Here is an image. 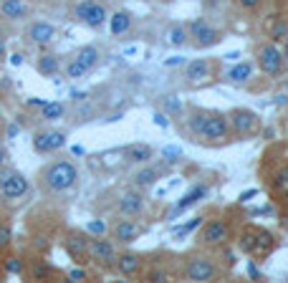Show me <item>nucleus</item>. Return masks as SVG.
I'll return each mask as SVG.
<instances>
[{
  "label": "nucleus",
  "mask_w": 288,
  "mask_h": 283,
  "mask_svg": "<svg viewBox=\"0 0 288 283\" xmlns=\"http://www.w3.org/2000/svg\"><path fill=\"white\" fill-rule=\"evenodd\" d=\"M139 233H142V228H139L134 220H119V223L114 225V240L121 243V246H127V243L137 240Z\"/></svg>",
  "instance_id": "obj_13"
},
{
  "label": "nucleus",
  "mask_w": 288,
  "mask_h": 283,
  "mask_svg": "<svg viewBox=\"0 0 288 283\" xmlns=\"http://www.w3.org/2000/svg\"><path fill=\"white\" fill-rule=\"evenodd\" d=\"M51 273H53L51 263L38 261V263H33V266H30V278H33V281H46V278H51Z\"/></svg>",
  "instance_id": "obj_28"
},
{
  "label": "nucleus",
  "mask_w": 288,
  "mask_h": 283,
  "mask_svg": "<svg viewBox=\"0 0 288 283\" xmlns=\"http://www.w3.org/2000/svg\"><path fill=\"white\" fill-rule=\"evenodd\" d=\"M127 159L137 162V165H147V162L152 159V147L149 144H132L127 149Z\"/></svg>",
  "instance_id": "obj_22"
},
{
  "label": "nucleus",
  "mask_w": 288,
  "mask_h": 283,
  "mask_svg": "<svg viewBox=\"0 0 288 283\" xmlns=\"http://www.w3.org/2000/svg\"><path fill=\"white\" fill-rule=\"evenodd\" d=\"M205 195H208V187H205V185H195L190 192H185V195L180 197V202H177L175 210H172V218H177L180 213H185L190 205H195V202H197V200H202Z\"/></svg>",
  "instance_id": "obj_16"
},
{
  "label": "nucleus",
  "mask_w": 288,
  "mask_h": 283,
  "mask_svg": "<svg viewBox=\"0 0 288 283\" xmlns=\"http://www.w3.org/2000/svg\"><path fill=\"white\" fill-rule=\"evenodd\" d=\"M228 124L235 134L245 137V134H253L261 121H258V114H253L251 109H235V111L228 114Z\"/></svg>",
  "instance_id": "obj_6"
},
{
  "label": "nucleus",
  "mask_w": 288,
  "mask_h": 283,
  "mask_svg": "<svg viewBox=\"0 0 288 283\" xmlns=\"http://www.w3.org/2000/svg\"><path fill=\"white\" fill-rule=\"evenodd\" d=\"M63 144H66V134L63 132H40L33 139V149L35 152H53V149H61Z\"/></svg>",
  "instance_id": "obj_12"
},
{
  "label": "nucleus",
  "mask_w": 288,
  "mask_h": 283,
  "mask_svg": "<svg viewBox=\"0 0 288 283\" xmlns=\"http://www.w3.org/2000/svg\"><path fill=\"white\" fill-rule=\"evenodd\" d=\"M164 35H167V43L170 46H185L187 43V38H190V33H187V28L185 25H172V28H167V33H164Z\"/></svg>",
  "instance_id": "obj_25"
},
{
  "label": "nucleus",
  "mask_w": 288,
  "mask_h": 283,
  "mask_svg": "<svg viewBox=\"0 0 288 283\" xmlns=\"http://www.w3.org/2000/svg\"><path fill=\"white\" fill-rule=\"evenodd\" d=\"M202 220H205V218H195L192 223H187V225H182V228H175V235H187V233L197 230V228L202 225Z\"/></svg>",
  "instance_id": "obj_38"
},
{
  "label": "nucleus",
  "mask_w": 288,
  "mask_h": 283,
  "mask_svg": "<svg viewBox=\"0 0 288 283\" xmlns=\"http://www.w3.org/2000/svg\"><path fill=\"white\" fill-rule=\"evenodd\" d=\"M286 35H288V20H283V18H278V20H273L271 25H268V38L273 40H286Z\"/></svg>",
  "instance_id": "obj_27"
},
{
  "label": "nucleus",
  "mask_w": 288,
  "mask_h": 283,
  "mask_svg": "<svg viewBox=\"0 0 288 283\" xmlns=\"http://www.w3.org/2000/svg\"><path fill=\"white\" fill-rule=\"evenodd\" d=\"M25 13H28V5L23 0H3V3H0V15L3 18L20 20V18H25Z\"/></svg>",
  "instance_id": "obj_19"
},
{
  "label": "nucleus",
  "mask_w": 288,
  "mask_h": 283,
  "mask_svg": "<svg viewBox=\"0 0 288 283\" xmlns=\"http://www.w3.org/2000/svg\"><path fill=\"white\" fill-rule=\"evenodd\" d=\"M68 281H86V271H81V268L68 271Z\"/></svg>",
  "instance_id": "obj_43"
},
{
  "label": "nucleus",
  "mask_w": 288,
  "mask_h": 283,
  "mask_svg": "<svg viewBox=\"0 0 288 283\" xmlns=\"http://www.w3.org/2000/svg\"><path fill=\"white\" fill-rule=\"evenodd\" d=\"M223 256H225V266H228V268H233V266L238 263V258H235V253H233L230 248H225V253H223Z\"/></svg>",
  "instance_id": "obj_46"
},
{
  "label": "nucleus",
  "mask_w": 288,
  "mask_h": 283,
  "mask_svg": "<svg viewBox=\"0 0 288 283\" xmlns=\"http://www.w3.org/2000/svg\"><path fill=\"white\" fill-rule=\"evenodd\" d=\"M159 175H162V170H159V167L147 165V167H142V170L132 177V182H134L137 187H147V185H154V182L159 180Z\"/></svg>",
  "instance_id": "obj_20"
},
{
  "label": "nucleus",
  "mask_w": 288,
  "mask_h": 283,
  "mask_svg": "<svg viewBox=\"0 0 288 283\" xmlns=\"http://www.w3.org/2000/svg\"><path fill=\"white\" fill-rule=\"evenodd\" d=\"M18 132H20V129H18L15 124H13V127H8V137H18Z\"/></svg>",
  "instance_id": "obj_52"
},
{
  "label": "nucleus",
  "mask_w": 288,
  "mask_h": 283,
  "mask_svg": "<svg viewBox=\"0 0 288 283\" xmlns=\"http://www.w3.org/2000/svg\"><path fill=\"white\" fill-rule=\"evenodd\" d=\"M38 71L43 73V76L56 73V71H58V58H53V56H40V58H38Z\"/></svg>",
  "instance_id": "obj_32"
},
{
  "label": "nucleus",
  "mask_w": 288,
  "mask_h": 283,
  "mask_svg": "<svg viewBox=\"0 0 288 283\" xmlns=\"http://www.w3.org/2000/svg\"><path fill=\"white\" fill-rule=\"evenodd\" d=\"M283 200H286V202H288V185H286V187H283Z\"/></svg>",
  "instance_id": "obj_57"
},
{
  "label": "nucleus",
  "mask_w": 288,
  "mask_h": 283,
  "mask_svg": "<svg viewBox=\"0 0 288 283\" xmlns=\"http://www.w3.org/2000/svg\"><path fill=\"white\" fill-rule=\"evenodd\" d=\"M185 276H187L190 281L205 283V281H213V278L218 276V266H215L210 258L197 256V258H190V261H187V266H185Z\"/></svg>",
  "instance_id": "obj_5"
},
{
  "label": "nucleus",
  "mask_w": 288,
  "mask_h": 283,
  "mask_svg": "<svg viewBox=\"0 0 288 283\" xmlns=\"http://www.w3.org/2000/svg\"><path fill=\"white\" fill-rule=\"evenodd\" d=\"M89 256L99 263V266H114L116 263V246L111 240H104V238H96V240H89Z\"/></svg>",
  "instance_id": "obj_8"
},
{
  "label": "nucleus",
  "mask_w": 288,
  "mask_h": 283,
  "mask_svg": "<svg viewBox=\"0 0 288 283\" xmlns=\"http://www.w3.org/2000/svg\"><path fill=\"white\" fill-rule=\"evenodd\" d=\"M281 53H283V61H288V35H286V46H283Z\"/></svg>",
  "instance_id": "obj_53"
},
{
  "label": "nucleus",
  "mask_w": 288,
  "mask_h": 283,
  "mask_svg": "<svg viewBox=\"0 0 288 283\" xmlns=\"http://www.w3.org/2000/svg\"><path fill=\"white\" fill-rule=\"evenodd\" d=\"M164 111L167 114H182V101L177 96H167L164 99Z\"/></svg>",
  "instance_id": "obj_36"
},
{
  "label": "nucleus",
  "mask_w": 288,
  "mask_h": 283,
  "mask_svg": "<svg viewBox=\"0 0 288 283\" xmlns=\"http://www.w3.org/2000/svg\"><path fill=\"white\" fill-rule=\"evenodd\" d=\"M258 66L266 76H278L283 68V53L278 51L276 43H266L258 51Z\"/></svg>",
  "instance_id": "obj_7"
},
{
  "label": "nucleus",
  "mask_w": 288,
  "mask_h": 283,
  "mask_svg": "<svg viewBox=\"0 0 288 283\" xmlns=\"http://www.w3.org/2000/svg\"><path fill=\"white\" fill-rule=\"evenodd\" d=\"M261 3H263V0H238V5L245 8V10H253V8H258Z\"/></svg>",
  "instance_id": "obj_42"
},
{
  "label": "nucleus",
  "mask_w": 288,
  "mask_h": 283,
  "mask_svg": "<svg viewBox=\"0 0 288 283\" xmlns=\"http://www.w3.org/2000/svg\"><path fill=\"white\" fill-rule=\"evenodd\" d=\"M248 273H251V276H253V278H261V271H258V266H256V263H253V261H251V263H248Z\"/></svg>",
  "instance_id": "obj_48"
},
{
  "label": "nucleus",
  "mask_w": 288,
  "mask_h": 283,
  "mask_svg": "<svg viewBox=\"0 0 288 283\" xmlns=\"http://www.w3.org/2000/svg\"><path fill=\"white\" fill-rule=\"evenodd\" d=\"M154 121H157V127H167V116L164 114H154Z\"/></svg>",
  "instance_id": "obj_49"
},
{
  "label": "nucleus",
  "mask_w": 288,
  "mask_h": 283,
  "mask_svg": "<svg viewBox=\"0 0 288 283\" xmlns=\"http://www.w3.org/2000/svg\"><path fill=\"white\" fill-rule=\"evenodd\" d=\"M253 76V63L243 61V63H235L230 71H228V78L230 81H238V84H243V81H248Z\"/></svg>",
  "instance_id": "obj_24"
},
{
  "label": "nucleus",
  "mask_w": 288,
  "mask_h": 283,
  "mask_svg": "<svg viewBox=\"0 0 288 283\" xmlns=\"http://www.w3.org/2000/svg\"><path fill=\"white\" fill-rule=\"evenodd\" d=\"M28 192V180L15 172V170H8L5 165L0 167V195L5 200H18Z\"/></svg>",
  "instance_id": "obj_2"
},
{
  "label": "nucleus",
  "mask_w": 288,
  "mask_h": 283,
  "mask_svg": "<svg viewBox=\"0 0 288 283\" xmlns=\"http://www.w3.org/2000/svg\"><path fill=\"white\" fill-rule=\"evenodd\" d=\"M162 3H170V0H162Z\"/></svg>",
  "instance_id": "obj_59"
},
{
  "label": "nucleus",
  "mask_w": 288,
  "mask_h": 283,
  "mask_svg": "<svg viewBox=\"0 0 288 283\" xmlns=\"http://www.w3.org/2000/svg\"><path fill=\"white\" fill-rule=\"evenodd\" d=\"M63 104H58V101H53V104H43V116L46 119H58V116H63Z\"/></svg>",
  "instance_id": "obj_34"
},
{
  "label": "nucleus",
  "mask_w": 288,
  "mask_h": 283,
  "mask_svg": "<svg viewBox=\"0 0 288 283\" xmlns=\"http://www.w3.org/2000/svg\"><path fill=\"white\" fill-rule=\"evenodd\" d=\"M3 271H5V273H10V276H23L25 266H23V261H20V258L8 256V258H3Z\"/></svg>",
  "instance_id": "obj_31"
},
{
  "label": "nucleus",
  "mask_w": 288,
  "mask_h": 283,
  "mask_svg": "<svg viewBox=\"0 0 288 283\" xmlns=\"http://www.w3.org/2000/svg\"><path fill=\"white\" fill-rule=\"evenodd\" d=\"M162 154L167 157L170 162H175V159H180V157H182V149H180V147H164V149H162Z\"/></svg>",
  "instance_id": "obj_39"
},
{
  "label": "nucleus",
  "mask_w": 288,
  "mask_h": 283,
  "mask_svg": "<svg viewBox=\"0 0 288 283\" xmlns=\"http://www.w3.org/2000/svg\"><path fill=\"white\" fill-rule=\"evenodd\" d=\"M76 180H78V170H76L73 162H66V159L53 162V165L46 167V172H43V185L51 192H63V190L73 187Z\"/></svg>",
  "instance_id": "obj_1"
},
{
  "label": "nucleus",
  "mask_w": 288,
  "mask_h": 283,
  "mask_svg": "<svg viewBox=\"0 0 288 283\" xmlns=\"http://www.w3.org/2000/svg\"><path fill=\"white\" fill-rule=\"evenodd\" d=\"M273 246H276L273 233H268V230H256V251H253V256H266L268 251H273Z\"/></svg>",
  "instance_id": "obj_21"
},
{
  "label": "nucleus",
  "mask_w": 288,
  "mask_h": 283,
  "mask_svg": "<svg viewBox=\"0 0 288 283\" xmlns=\"http://www.w3.org/2000/svg\"><path fill=\"white\" fill-rule=\"evenodd\" d=\"M3 273H5V271H3V261H0V278H3Z\"/></svg>",
  "instance_id": "obj_58"
},
{
  "label": "nucleus",
  "mask_w": 288,
  "mask_h": 283,
  "mask_svg": "<svg viewBox=\"0 0 288 283\" xmlns=\"http://www.w3.org/2000/svg\"><path fill=\"white\" fill-rule=\"evenodd\" d=\"M53 35H56V28H53L51 23H43V20L33 23V25H30V30H28V38L33 40V43H38V46L51 43Z\"/></svg>",
  "instance_id": "obj_15"
},
{
  "label": "nucleus",
  "mask_w": 288,
  "mask_h": 283,
  "mask_svg": "<svg viewBox=\"0 0 288 283\" xmlns=\"http://www.w3.org/2000/svg\"><path fill=\"white\" fill-rule=\"evenodd\" d=\"M200 228H202L200 230V243H205V246H225L228 238H230V228L220 218H213L208 223H202Z\"/></svg>",
  "instance_id": "obj_3"
},
{
  "label": "nucleus",
  "mask_w": 288,
  "mask_h": 283,
  "mask_svg": "<svg viewBox=\"0 0 288 283\" xmlns=\"http://www.w3.org/2000/svg\"><path fill=\"white\" fill-rule=\"evenodd\" d=\"M5 162H8V149H5V147H0V167H3Z\"/></svg>",
  "instance_id": "obj_50"
},
{
  "label": "nucleus",
  "mask_w": 288,
  "mask_h": 283,
  "mask_svg": "<svg viewBox=\"0 0 288 283\" xmlns=\"http://www.w3.org/2000/svg\"><path fill=\"white\" fill-rule=\"evenodd\" d=\"M192 38H195V46H197V48H210V46L220 43V33H218V28H213V25H208V23H205Z\"/></svg>",
  "instance_id": "obj_17"
},
{
  "label": "nucleus",
  "mask_w": 288,
  "mask_h": 283,
  "mask_svg": "<svg viewBox=\"0 0 288 283\" xmlns=\"http://www.w3.org/2000/svg\"><path fill=\"white\" fill-rule=\"evenodd\" d=\"M86 230H89V233H91V235H101V233H104V230H106V225H104V223H101V220H91V223H89V225H86Z\"/></svg>",
  "instance_id": "obj_40"
},
{
  "label": "nucleus",
  "mask_w": 288,
  "mask_h": 283,
  "mask_svg": "<svg viewBox=\"0 0 288 283\" xmlns=\"http://www.w3.org/2000/svg\"><path fill=\"white\" fill-rule=\"evenodd\" d=\"M73 58H76V61H81V63H84V66L91 71V68L99 63V51H96L94 46H84V48H78V53H76Z\"/></svg>",
  "instance_id": "obj_26"
},
{
  "label": "nucleus",
  "mask_w": 288,
  "mask_h": 283,
  "mask_svg": "<svg viewBox=\"0 0 288 283\" xmlns=\"http://www.w3.org/2000/svg\"><path fill=\"white\" fill-rule=\"evenodd\" d=\"M228 134H230L228 116H225V114H218V111H210L208 119H205V127H202L200 137H205V139H225Z\"/></svg>",
  "instance_id": "obj_9"
},
{
  "label": "nucleus",
  "mask_w": 288,
  "mask_h": 283,
  "mask_svg": "<svg viewBox=\"0 0 288 283\" xmlns=\"http://www.w3.org/2000/svg\"><path fill=\"white\" fill-rule=\"evenodd\" d=\"M187 78L192 81V84H202V81H208L210 78V61L197 58V61L187 63Z\"/></svg>",
  "instance_id": "obj_18"
},
{
  "label": "nucleus",
  "mask_w": 288,
  "mask_h": 283,
  "mask_svg": "<svg viewBox=\"0 0 288 283\" xmlns=\"http://www.w3.org/2000/svg\"><path fill=\"white\" fill-rule=\"evenodd\" d=\"M109 20H111V33H114V35H121V33H127V30L132 28V15H129L127 10L114 13Z\"/></svg>",
  "instance_id": "obj_23"
},
{
  "label": "nucleus",
  "mask_w": 288,
  "mask_h": 283,
  "mask_svg": "<svg viewBox=\"0 0 288 283\" xmlns=\"http://www.w3.org/2000/svg\"><path fill=\"white\" fill-rule=\"evenodd\" d=\"M66 253L73 258V261H78V263H86L84 258L89 256V240H86V235L84 233H68L66 235Z\"/></svg>",
  "instance_id": "obj_10"
},
{
  "label": "nucleus",
  "mask_w": 288,
  "mask_h": 283,
  "mask_svg": "<svg viewBox=\"0 0 288 283\" xmlns=\"http://www.w3.org/2000/svg\"><path fill=\"white\" fill-rule=\"evenodd\" d=\"M28 104H33V106H43V104H46V101H43V99H30V101H28Z\"/></svg>",
  "instance_id": "obj_54"
},
{
  "label": "nucleus",
  "mask_w": 288,
  "mask_h": 283,
  "mask_svg": "<svg viewBox=\"0 0 288 283\" xmlns=\"http://www.w3.org/2000/svg\"><path fill=\"white\" fill-rule=\"evenodd\" d=\"M271 182H273V187L283 190V187L288 185V165H286V167H281V170H276V172H273V180H271Z\"/></svg>",
  "instance_id": "obj_35"
},
{
  "label": "nucleus",
  "mask_w": 288,
  "mask_h": 283,
  "mask_svg": "<svg viewBox=\"0 0 288 283\" xmlns=\"http://www.w3.org/2000/svg\"><path fill=\"white\" fill-rule=\"evenodd\" d=\"M202 25H205V18H195V20L187 25V33H190V35H195V33H197Z\"/></svg>",
  "instance_id": "obj_41"
},
{
  "label": "nucleus",
  "mask_w": 288,
  "mask_h": 283,
  "mask_svg": "<svg viewBox=\"0 0 288 283\" xmlns=\"http://www.w3.org/2000/svg\"><path fill=\"white\" fill-rule=\"evenodd\" d=\"M238 248H240L243 253L253 256V251H256V230H245V233L240 235V243H238Z\"/></svg>",
  "instance_id": "obj_30"
},
{
  "label": "nucleus",
  "mask_w": 288,
  "mask_h": 283,
  "mask_svg": "<svg viewBox=\"0 0 288 283\" xmlns=\"http://www.w3.org/2000/svg\"><path fill=\"white\" fill-rule=\"evenodd\" d=\"M149 281H157V283H164V281H170V276L164 273V271H152L149 273Z\"/></svg>",
  "instance_id": "obj_44"
},
{
  "label": "nucleus",
  "mask_w": 288,
  "mask_h": 283,
  "mask_svg": "<svg viewBox=\"0 0 288 283\" xmlns=\"http://www.w3.org/2000/svg\"><path fill=\"white\" fill-rule=\"evenodd\" d=\"M10 58H13V63H15V66H18V63L23 61V56H20V53H15V56H10Z\"/></svg>",
  "instance_id": "obj_56"
},
{
  "label": "nucleus",
  "mask_w": 288,
  "mask_h": 283,
  "mask_svg": "<svg viewBox=\"0 0 288 283\" xmlns=\"http://www.w3.org/2000/svg\"><path fill=\"white\" fill-rule=\"evenodd\" d=\"M86 71H89V68L81 63V61H76V58H71V63L66 66V76H68V78H81Z\"/></svg>",
  "instance_id": "obj_33"
},
{
  "label": "nucleus",
  "mask_w": 288,
  "mask_h": 283,
  "mask_svg": "<svg viewBox=\"0 0 288 283\" xmlns=\"http://www.w3.org/2000/svg\"><path fill=\"white\" fill-rule=\"evenodd\" d=\"M35 248H38V251H46V248H48V240H46L43 235H38V238H35Z\"/></svg>",
  "instance_id": "obj_47"
},
{
  "label": "nucleus",
  "mask_w": 288,
  "mask_h": 283,
  "mask_svg": "<svg viewBox=\"0 0 288 283\" xmlns=\"http://www.w3.org/2000/svg\"><path fill=\"white\" fill-rule=\"evenodd\" d=\"M142 210H144V195H142V192L129 190V192H124V195L119 197V213H121V215L137 218Z\"/></svg>",
  "instance_id": "obj_11"
},
{
  "label": "nucleus",
  "mask_w": 288,
  "mask_h": 283,
  "mask_svg": "<svg viewBox=\"0 0 288 283\" xmlns=\"http://www.w3.org/2000/svg\"><path fill=\"white\" fill-rule=\"evenodd\" d=\"M3 56H5V40L0 38V58H3Z\"/></svg>",
  "instance_id": "obj_55"
},
{
  "label": "nucleus",
  "mask_w": 288,
  "mask_h": 283,
  "mask_svg": "<svg viewBox=\"0 0 288 283\" xmlns=\"http://www.w3.org/2000/svg\"><path fill=\"white\" fill-rule=\"evenodd\" d=\"M258 195V190L253 187V190H245V192H240V197H238V202H251V197H256Z\"/></svg>",
  "instance_id": "obj_45"
},
{
  "label": "nucleus",
  "mask_w": 288,
  "mask_h": 283,
  "mask_svg": "<svg viewBox=\"0 0 288 283\" xmlns=\"http://www.w3.org/2000/svg\"><path fill=\"white\" fill-rule=\"evenodd\" d=\"M10 243H13V230L8 225H0V251L10 248Z\"/></svg>",
  "instance_id": "obj_37"
},
{
  "label": "nucleus",
  "mask_w": 288,
  "mask_h": 283,
  "mask_svg": "<svg viewBox=\"0 0 288 283\" xmlns=\"http://www.w3.org/2000/svg\"><path fill=\"white\" fill-rule=\"evenodd\" d=\"M76 18L84 20L89 28H99L106 23L109 13L101 3H96V0H81V3L76 5Z\"/></svg>",
  "instance_id": "obj_4"
},
{
  "label": "nucleus",
  "mask_w": 288,
  "mask_h": 283,
  "mask_svg": "<svg viewBox=\"0 0 288 283\" xmlns=\"http://www.w3.org/2000/svg\"><path fill=\"white\" fill-rule=\"evenodd\" d=\"M177 63H182V58H180V56H175V58H167V66H177Z\"/></svg>",
  "instance_id": "obj_51"
},
{
  "label": "nucleus",
  "mask_w": 288,
  "mask_h": 283,
  "mask_svg": "<svg viewBox=\"0 0 288 283\" xmlns=\"http://www.w3.org/2000/svg\"><path fill=\"white\" fill-rule=\"evenodd\" d=\"M208 114H210V111H202V109L192 111V114H190V119H187V127H190L195 134H200V132H202V127H205V119H208Z\"/></svg>",
  "instance_id": "obj_29"
},
{
  "label": "nucleus",
  "mask_w": 288,
  "mask_h": 283,
  "mask_svg": "<svg viewBox=\"0 0 288 283\" xmlns=\"http://www.w3.org/2000/svg\"><path fill=\"white\" fill-rule=\"evenodd\" d=\"M116 271L124 276V278H134L139 271H142V261H139V256H134V253H121V256H116Z\"/></svg>",
  "instance_id": "obj_14"
}]
</instances>
